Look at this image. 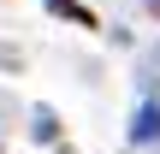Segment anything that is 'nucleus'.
Segmentation results:
<instances>
[{"instance_id": "f257e3e1", "label": "nucleus", "mask_w": 160, "mask_h": 154, "mask_svg": "<svg viewBox=\"0 0 160 154\" xmlns=\"http://www.w3.org/2000/svg\"><path fill=\"white\" fill-rule=\"evenodd\" d=\"M154 137H160V107L142 101V113H137V125H131V142H154Z\"/></svg>"}, {"instance_id": "f03ea898", "label": "nucleus", "mask_w": 160, "mask_h": 154, "mask_svg": "<svg viewBox=\"0 0 160 154\" xmlns=\"http://www.w3.org/2000/svg\"><path fill=\"white\" fill-rule=\"evenodd\" d=\"M48 12H65V18H77V24H89V30H95V18H89L77 0H48Z\"/></svg>"}, {"instance_id": "7ed1b4c3", "label": "nucleus", "mask_w": 160, "mask_h": 154, "mask_svg": "<svg viewBox=\"0 0 160 154\" xmlns=\"http://www.w3.org/2000/svg\"><path fill=\"white\" fill-rule=\"evenodd\" d=\"M148 6H154V12H160V0H148Z\"/></svg>"}]
</instances>
